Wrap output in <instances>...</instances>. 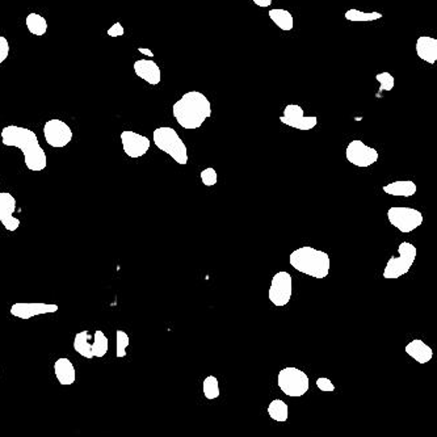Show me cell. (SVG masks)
<instances>
[{
    "label": "cell",
    "mask_w": 437,
    "mask_h": 437,
    "mask_svg": "<svg viewBox=\"0 0 437 437\" xmlns=\"http://www.w3.org/2000/svg\"><path fill=\"white\" fill-rule=\"evenodd\" d=\"M1 143L7 148H16L24 155V163L27 169L32 172H41L48 166L46 152L43 151L37 134L28 128L17 125H8L1 129L0 133Z\"/></svg>",
    "instance_id": "6da1fadb"
},
{
    "label": "cell",
    "mask_w": 437,
    "mask_h": 437,
    "mask_svg": "<svg viewBox=\"0 0 437 437\" xmlns=\"http://www.w3.org/2000/svg\"><path fill=\"white\" fill-rule=\"evenodd\" d=\"M172 115L182 129L194 130L212 116V103L203 92L189 91L172 106Z\"/></svg>",
    "instance_id": "7a4b0ae2"
},
{
    "label": "cell",
    "mask_w": 437,
    "mask_h": 437,
    "mask_svg": "<svg viewBox=\"0 0 437 437\" xmlns=\"http://www.w3.org/2000/svg\"><path fill=\"white\" fill-rule=\"evenodd\" d=\"M290 266L301 273L314 278H326L330 273V256L324 251L305 245L289 256Z\"/></svg>",
    "instance_id": "3957f363"
},
{
    "label": "cell",
    "mask_w": 437,
    "mask_h": 437,
    "mask_svg": "<svg viewBox=\"0 0 437 437\" xmlns=\"http://www.w3.org/2000/svg\"><path fill=\"white\" fill-rule=\"evenodd\" d=\"M152 141L160 151L170 155L178 164L185 166L188 163V150L175 129L169 127L155 129L152 133Z\"/></svg>",
    "instance_id": "277c9868"
},
{
    "label": "cell",
    "mask_w": 437,
    "mask_h": 437,
    "mask_svg": "<svg viewBox=\"0 0 437 437\" xmlns=\"http://www.w3.org/2000/svg\"><path fill=\"white\" fill-rule=\"evenodd\" d=\"M278 385L284 394L299 398L309 392L310 380L301 369L288 366L278 372Z\"/></svg>",
    "instance_id": "5b68a950"
},
{
    "label": "cell",
    "mask_w": 437,
    "mask_h": 437,
    "mask_svg": "<svg viewBox=\"0 0 437 437\" xmlns=\"http://www.w3.org/2000/svg\"><path fill=\"white\" fill-rule=\"evenodd\" d=\"M398 254L399 256H393L387 262L384 269V278L386 280H395V278H402L413 267L415 262L416 250L415 245L408 242H402L398 247Z\"/></svg>",
    "instance_id": "8992f818"
},
{
    "label": "cell",
    "mask_w": 437,
    "mask_h": 437,
    "mask_svg": "<svg viewBox=\"0 0 437 437\" xmlns=\"http://www.w3.org/2000/svg\"><path fill=\"white\" fill-rule=\"evenodd\" d=\"M387 220L390 224L396 227L401 233L408 234L422 226L424 218L423 214L414 208L406 206H393L387 210Z\"/></svg>",
    "instance_id": "52a82bcc"
},
{
    "label": "cell",
    "mask_w": 437,
    "mask_h": 437,
    "mask_svg": "<svg viewBox=\"0 0 437 437\" xmlns=\"http://www.w3.org/2000/svg\"><path fill=\"white\" fill-rule=\"evenodd\" d=\"M43 137L49 146L64 149L74 138V133L62 120L52 118L43 124Z\"/></svg>",
    "instance_id": "ba28073f"
},
{
    "label": "cell",
    "mask_w": 437,
    "mask_h": 437,
    "mask_svg": "<svg viewBox=\"0 0 437 437\" xmlns=\"http://www.w3.org/2000/svg\"><path fill=\"white\" fill-rule=\"evenodd\" d=\"M347 160L360 169H366L380 159V154L377 150L365 145L360 139H353L345 149Z\"/></svg>",
    "instance_id": "9c48e42d"
},
{
    "label": "cell",
    "mask_w": 437,
    "mask_h": 437,
    "mask_svg": "<svg viewBox=\"0 0 437 437\" xmlns=\"http://www.w3.org/2000/svg\"><path fill=\"white\" fill-rule=\"evenodd\" d=\"M292 293H293V280L288 272L281 271L278 272L271 282V288L268 292V297L269 301L275 305V306H285L288 305L289 301L292 299Z\"/></svg>",
    "instance_id": "30bf717a"
},
{
    "label": "cell",
    "mask_w": 437,
    "mask_h": 437,
    "mask_svg": "<svg viewBox=\"0 0 437 437\" xmlns=\"http://www.w3.org/2000/svg\"><path fill=\"white\" fill-rule=\"evenodd\" d=\"M280 121L289 128L297 129L302 131H308L318 125V117L305 116V112L299 104H288L284 108L282 116Z\"/></svg>",
    "instance_id": "8fae6325"
},
{
    "label": "cell",
    "mask_w": 437,
    "mask_h": 437,
    "mask_svg": "<svg viewBox=\"0 0 437 437\" xmlns=\"http://www.w3.org/2000/svg\"><path fill=\"white\" fill-rule=\"evenodd\" d=\"M124 152L131 159H138L148 154L151 142L148 137L133 130H124L120 136Z\"/></svg>",
    "instance_id": "7c38bea8"
},
{
    "label": "cell",
    "mask_w": 437,
    "mask_h": 437,
    "mask_svg": "<svg viewBox=\"0 0 437 437\" xmlns=\"http://www.w3.org/2000/svg\"><path fill=\"white\" fill-rule=\"evenodd\" d=\"M59 310V306L55 303H43V302H16L10 309L12 317L19 320H28L33 317L54 314Z\"/></svg>",
    "instance_id": "4fadbf2b"
},
{
    "label": "cell",
    "mask_w": 437,
    "mask_h": 437,
    "mask_svg": "<svg viewBox=\"0 0 437 437\" xmlns=\"http://www.w3.org/2000/svg\"><path fill=\"white\" fill-rule=\"evenodd\" d=\"M16 199L11 193L0 192V222L7 231H16L20 227V220L15 217Z\"/></svg>",
    "instance_id": "5bb4252c"
},
{
    "label": "cell",
    "mask_w": 437,
    "mask_h": 437,
    "mask_svg": "<svg viewBox=\"0 0 437 437\" xmlns=\"http://www.w3.org/2000/svg\"><path fill=\"white\" fill-rule=\"evenodd\" d=\"M134 73L150 85H158L162 80L159 66L151 59H138L133 64Z\"/></svg>",
    "instance_id": "9a60e30c"
},
{
    "label": "cell",
    "mask_w": 437,
    "mask_h": 437,
    "mask_svg": "<svg viewBox=\"0 0 437 437\" xmlns=\"http://www.w3.org/2000/svg\"><path fill=\"white\" fill-rule=\"evenodd\" d=\"M416 54L426 64H435L437 62V40L429 36H420L416 40Z\"/></svg>",
    "instance_id": "2e32d148"
},
{
    "label": "cell",
    "mask_w": 437,
    "mask_h": 437,
    "mask_svg": "<svg viewBox=\"0 0 437 437\" xmlns=\"http://www.w3.org/2000/svg\"><path fill=\"white\" fill-rule=\"evenodd\" d=\"M54 375L62 386H71L76 380L74 364L69 359L61 357L54 363Z\"/></svg>",
    "instance_id": "e0dca14e"
},
{
    "label": "cell",
    "mask_w": 437,
    "mask_h": 437,
    "mask_svg": "<svg viewBox=\"0 0 437 437\" xmlns=\"http://www.w3.org/2000/svg\"><path fill=\"white\" fill-rule=\"evenodd\" d=\"M406 353L419 364L429 363L434 357L432 348L420 339L410 341L405 348Z\"/></svg>",
    "instance_id": "ac0fdd59"
},
{
    "label": "cell",
    "mask_w": 437,
    "mask_h": 437,
    "mask_svg": "<svg viewBox=\"0 0 437 437\" xmlns=\"http://www.w3.org/2000/svg\"><path fill=\"white\" fill-rule=\"evenodd\" d=\"M382 191L390 196H398V197H411L417 191V187L411 180H398V182H390L387 185L382 187Z\"/></svg>",
    "instance_id": "d6986e66"
},
{
    "label": "cell",
    "mask_w": 437,
    "mask_h": 437,
    "mask_svg": "<svg viewBox=\"0 0 437 437\" xmlns=\"http://www.w3.org/2000/svg\"><path fill=\"white\" fill-rule=\"evenodd\" d=\"M92 335L89 334V331H80L75 335L74 341H73V347H74L75 352L79 353L82 357L92 360Z\"/></svg>",
    "instance_id": "ffe728a7"
},
{
    "label": "cell",
    "mask_w": 437,
    "mask_h": 437,
    "mask_svg": "<svg viewBox=\"0 0 437 437\" xmlns=\"http://www.w3.org/2000/svg\"><path fill=\"white\" fill-rule=\"evenodd\" d=\"M269 19L272 22H275V25L278 27L281 31L284 32H290L294 27V19L293 15L284 8H273L268 12Z\"/></svg>",
    "instance_id": "44dd1931"
},
{
    "label": "cell",
    "mask_w": 437,
    "mask_h": 437,
    "mask_svg": "<svg viewBox=\"0 0 437 437\" xmlns=\"http://www.w3.org/2000/svg\"><path fill=\"white\" fill-rule=\"evenodd\" d=\"M25 24H27V28L29 33H32L33 36H45L48 32V22L46 19L41 16L40 13L37 12H31L27 19H25Z\"/></svg>",
    "instance_id": "7402d4cb"
},
{
    "label": "cell",
    "mask_w": 437,
    "mask_h": 437,
    "mask_svg": "<svg viewBox=\"0 0 437 437\" xmlns=\"http://www.w3.org/2000/svg\"><path fill=\"white\" fill-rule=\"evenodd\" d=\"M344 17L345 20L351 22H373L381 20L384 15L381 12H363L356 8H350L345 12Z\"/></svg>",
    "instance_id": "603a6c76"
},
{
    "label": "cell",
    "mask_w": 437,
    "mask_h": 437,
    "mask_svg": "<svg viewBox=\"0 0 437 437\" xmlns=\"http://www.w3.org/2000/svg\"><path fill=\"white\" fill-rule=\"evenodd\" d=\"M268 414H269L272 420L280 422V423H285L288 420L289 416L288 405L284 401H281V399H275L268 406Z\"/></svg>",
    "instance_id": "cb8c5ba5"
},
{
    "label": "cell",
    "mask_w": 437,
    "mask_h": 437,
    "mask_svg": "<svg viewBox=\"0 0 437 437\" xmlns=\"http://www.w3.org/2000/svg\"><path fill=\"white\" fill-rule=\"evenodd\" d=\"M109 350V341L103 331H96L94 334V343H92V356L94 359H101L107 354Z\"/></svg>",
    "instance_id": "d4e9b609"
},
{
    "label": "cell",
    "mask_w": 437,
    "mask_h": 437,
    "mask_svg": "<svg viewBox=\"0 0 437 437\" xmlns=\"http://www.w3.org/2000/svg\"><path fill=\"white\" fill-rule=\"evenodd\" d=\"M203 395L206 399H217L221 392H220V385H218V380L214 377V375H208L203 382Z\"/></svg>",
    "instance_id": "484cf974"
},
{
    "label": "cell",
    "mask_w": 437,
    "mask_h": 437,
    "mask_svg": "<svg viewBox=\"0 0 437 437\" xmlns=\"http://www.w3.org/2000/svg\"><path fill=\"white\" fill-rule=\"evenodd\" d=\"M130 338L125 331H116V356L117 359H124L128 354Z\"/></svg>",
    "instance_id": "4316f807"
},
{
    "label": "cell",
    "mask_w": 437,
    "mask_h": 437,
    "mask_svg": "<svg viewBox=\"0 0 437 437\" xmlns=\"http://www.w3.org/2000/svg\"><path fill=\"white\" fill-rule=\"evenodd\" d=\"M375 80L380 83V91L377 92L375 96H381V92H384V91H393L395 85V79L394 76L390 74V73H387V71L378 73V74L375 75Z\"/></svg>",
    "instance_id": "83f0119b"
},
{
    "label": "cell",
    "mask_w": 437,
    "mask_h": 437,
    "mask_svg": "<svg viewBox=\"0 0 437 437\" xmlns=\"http://www.w3.org/2000/svg\"><path fill=\"white\" fill-rule=\"evenodd\" d=\"M201 182H203L205 187H213L218 182V175H217V171L212 169V167H208L205 170L201 171Z\"/></svg>",
    "instance_id": "f1b7e54d"
},
{
    "label": "cell",
    "mask_w": 437,
    "mask_h": 437,
    "mask_svg": "<svg viewBox=\"0 0 437 437\" xmlns=\"http://www.w3.org/2000/svg\"><path fill=\"white\" fill-rule=\"evenodd\" d=\"M10 55V43L4 36H0V64Z\"/></svg>",
    "instance_id": "f546056e"
},
{
    "label": "cell",
    "mask_w": 437,
    "mask_h": 437,
    "mask_svg": "<svg viewBox=\"0 0 437 437\" xmlns=\"http://www.w3.org/2000/svg\"><path fill=\"white\" fill-rule=\"evenodd\" d=\"M317 386L320 389V392H335V385L331 382V380L326 378V377H320L317 380Z\"/></svg>",
    "instance_id": "4dcf8cb0"
},
{
    "label": "cell",
    "mask_w": 437,
    "mask_h": 437,
    "mask_svg": "<svg viewBox=\"0 0 437 437\" xmlns=\"http://www.w3.org/2000/svg\"><path fill=\"white\" fill-rule=\"evenodd\" d=\"M107 34L109 37H122L125 34V29L121 22H115L110 28H108Z\"/></svg>",
    "instance_id": "1f68e13d"
},
{
    "label": "cell",
    "mask_w": 437,
    "mask_h": 437,
    "mask_svg": "<svg viewBox=\"0 0 437 437\" xmlns=\"http://www.w3.org/2000/svg\"><path fill=\"white\" fill-rule=\"evenodd\" d=\"M254 4L262 8H267L269 6H272V0H252Z\"/></svg>",
    "instance_id": "d6a6232c"
},
{
    "label": "cell",
    "mask_w": 437,
    "mask_h": 437,
    "mask_svg": "<svg viewBox=\"0 0 437 437\" xmlns=\"http://www.w3.org/2000/svg\"><path fill=\"white\" fill-rule=\"evenodd\" d=\"M138 52L141 54H143V55H148L149 58H152L154 57V53L150 50V49H145V48H138Z\"/></svg>",
    "instance_id": "836d02e7"
}]
</instances>
